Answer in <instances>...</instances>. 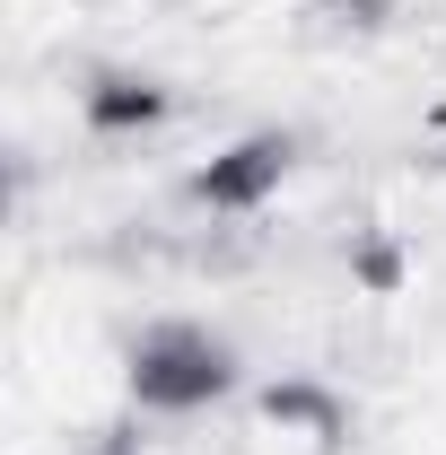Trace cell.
Segmentation results:
<instances>
[{
	"label": "cell",
	"instance_id": "6da1fadb",
	"mask_svg": "<svg viewBox=\"0 0 446 455\" xmlns=\"http://www.w3.org/2000/svg\"><path fill=\"white\" fill-rule=\"evenodd\" d=\"M123 395H131V411H158V420L219 411L236 395V341L211 333L202 315H158L123 350Z\"/></svg>",
	"mask_w": 446,
	"mask_h": 455
},
{
	"label": "cell",
	"instance_id": "7a4b0ae2",
	"mask_svg": "<svg viewBox=\"0 0 446 455\" xmlns=\"http://www.w3.org/2000/svg\"><path fill=\"white\" fill-rule=\"evenodd\" d=\"M298 175V132H236V140H219L202 167L184 175V202L193 211H211V220H254V211H272L280 184Z\"/></svg>",
	"mask_w": 446,
	"mask_h": 455
},
{
	"label": "cell",
	"instance_id": "3957f363",
	"mask_svg": "<svg viewBox=\"0 0 446 455\" xmlns=\"http://www.w3.org/2000/svg\"><path fill=\"white\" fill-rule=\"evenodd\" d=\"M254 420H263V429H280V438H298V447H315V455L350 447V429H359L350 395H341V386H324V377H298V368L254 386Z\"/></svg>",
	"mask_w": 446,
	"mask_h": 455
},
{
	"label": "cell",
	"instance_id": "277c9868",
	"mask_svg": "<svg viewBox=\"0 0 446 455\" xmlns=\"http://www.w3.org/2000/svg\"><path fill=\"white\" fill-rule=\"evenodd\" d=\"M167 114H175V88L158 70H131V61L88 70V88H79V123H88L97 140H149Z\"/></svg>",
	"mask_w": 446,
	"mask_h": 455
},
{
	"label": "cell",
	"instance_id": "5b68a950",
	"mask_svg": "<svg viewBox=\"0 0 446 455\" xmlns=\"http://www.w3.org/2000/svg\"><path fill=\"white\" fill-rule=\"evenodd\" d=\"M394 9H402V0H307V18H315L324 36H386Z\"/></svg>",
	"mask_w": 446,
	"mask_h": 455
},
{
	"label": "cell",
	"instance_id": "8992f818",
	"mask_svg": "<svg viewBox=\"0 0 446 455\" xmlns=\"http://www.w3.org/2000/svg\"><path fill=\"white\" fill-rule=\"evenodd\" d=\"M350 272H359V289H377V298H394V289H402V254H394L386 236H368V245L350 254Z\"/></svg>",
	"mask_w": 446,
	"mask_h": 455
},
{
	"label": "cell",
	"instance_id": "52a82bcc",
	"mask_svg": "<svg viewBox=\"0 0 446 455\" xmlns=\"http://www.w3.org/2000/svg\"><path fill=\"white\" fill-rule=\"evenodd\" d=\"M79 455H149V447H140L131 429H106V438H88V447H79Z\"/></svg>",
	"mask_w": 446,
	"mask_h": 455
}]
</instances>
